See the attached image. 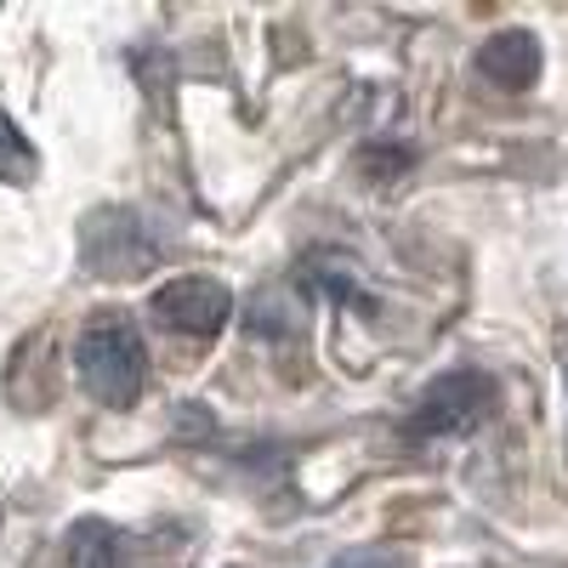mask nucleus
Returning a JSON list of instances; mask_svg holds the SVG:
<instances>
[{
  "label": "nucleus",
  "mask_w": 568,
  "mask_h": 568,
  "mask_svg": "<svg viewBox=\"0 0 568 568\" xmlns=\"http://www.w3.org/2000/svg\"><path fill=\"white\" fill-rule=\"evenodd\" d=\"M74 369H80V387L98 398L103 409H131L142 382H149V353H142L131 324L98 318L74 342Z\"/></svg>",
  "instance_id": "1"
},
{
  "label": "nucleus",
  "mask_w": 568,
  "mask_h": 568,
  "mask_svg": "<svg viewBox=\"0 0 568 568\" xmlns=\"http://www.w3.org/2000/svg\"><path fill=\"white\" fill-rule=\"evenodd\" d=\"M495 409V382L484 369H449L426 387L404 420V438L415 444H433V438H455V433H471L484 415Z\"/></svg>",
  "instance_id": "2"
},
{
  "label": "nucleus",
  "mask_w": 568,
  "mask_h": 568,
  "mask_svg": "<svg viewBox=\"0 0 568 568\" xmlns=\"http://www.w3.org/2000/svg\"><path fill=\"white\" fill-rule=\"evenodd\" d=\"M149 313L171 329V336H194V342H211L227 329L233 318V296H227V284L216 278H171L154 291Z\"/></svg>",
  "instance_id": "3"
},
{
  "label": "nucleus",
  "mask_w": 568,
  "mask_h": 568,
  "mask_svg": "<svg viewBox=\"0 0 568 568\" xmlns=\"http://www.w3.org/2000/svg\"><path fill=\"white\" fill-rule=\"evenodd\" d=\"M154 256H160V251H154V240H149V227H136V222L120 216V211L91 216V227H85V262L98 267V273H109V278H136Z\"/></svg>",
  "instance_id": "4"
},
{
  "label": "nucleus",
  "mask_w": 568,
  "mask_h": 568,
  "mask_svg": "<svg viewBox=\"0 0 568 568\" xmlns=\"http://www.w3.org/2000/svg\"><path fill=\"white\" fill-rule=\"evenodd\" d=\"M478 74L500 91H529L540 80V40L529 29H500L478 45Z\"/></svg>",
  "instance_id": "5"
},
{
  "label": "nucleus",
  "mask_w": 568,
  "mask_h": 568,
  "mask_svg": "<svg viewBox=\"0 0 568 568\" xmlns=\"http://www.w3.org/2000/svg\"><path fill=\"white\" fill-rule=\"evenodd\" d=\"M63 568H120V535L109 524H98V517H85L69 535Z\"/></svg>",
  "instance_id": "6"
},
{
  "label": "nucleus",
  "mask_w": 568,
  "mask_h": 568,
  "mask_svg": "<svg viewBox=\"0 0 568 568\" xmlns=\"http://www.w3.org/2000/svg\"><path fill=\"white\" fill-rule=\"evenodd\" d=\"M34 171H40V160L29 149V136L0 114V182H34Z\"/></svg>",
  "instance_id": "7"
},
{
  "label": "nucleus",
  "mask_w": 568,
  "mask_h": 568,
  "mask_svg": "<svg viewBox=\"0 0 568 568\" xmlns=\"http://www.w3.org/2000/svg\"><path fill=\"white\" fill-rule=\"evenodd\" d=\"M329 568H409L398 551H387V546H358V551H342Z\"/></svg>",
  "instance_id": "8"
},
{
  "label": "nucleus",
  "mask_w": 568,
  "mask_h": 568,
  "mask_svg": "<svg viewBox=\"0 0 568 568\" xmlns=\"http://www.w3.org/2000/svg\"><path fill=\"white\" fill-rule=\"evenodd\" d=\"M364 165H369V171H398V165H404V154H369Z\"/></svg>",
  "instance_id": "9"
},
{
  "label": "nucleus",
  "mask_w": 568,
  "mask_h": 568,
  "mask_svg": "<svg viewBox=\"0 0 568 568\" xmlns=\"http://www.w3.org/2000/svg\"><path fill=\"white\" fill-rule=\"evenodd\" d=\"M562 382H568V364H562Z\"/></svg>",
  "instance_id": "10"
}]
</instances>
